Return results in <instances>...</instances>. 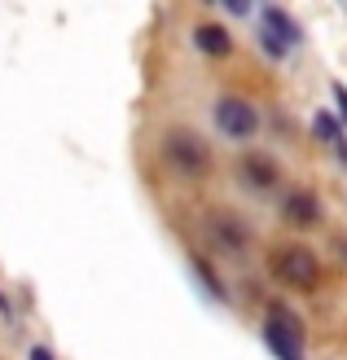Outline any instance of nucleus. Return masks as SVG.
Wrapping results in <instances>:
<instances>
[{"label":"nucleus","instance_id":"8","mask_svg":"<svg viewBox=\"0 0 347 360\" xmlns=\"http://www.w3.org/2000/svg\"><path fill=\"white\" fill-rule=\"evenodd\" d=\"M260 31H268L272 40H282L286 49H299V44H303V27H299L282 5H264V9H260Z\"/></svg>","mask_w":347,"mask_h":360},{"label":"nucleus","instance_id":"4","mask_svg":"<svg viewBox=\"0 0 347 360\" xmlns=\"http://www.w3.org/2000/svg\"><path fill=\"white\" fill-rule=\"evenodd\" d=\"M264 347L277 356V360H303V321L272 303L268 308V321H264Z\"/></svg>","mask_w":347,"mask_h":360},{"label":"nucleus","instance_id":"15","mask_svg":"<svg viewBox=\"0 0 347 360\" xmlns=\"http://www.w3.org/2000/svg\"><path fill=\"white\" fill-rule=\"evenodd\" d=\"M31 360H53V352L49 347H31Z\"/></svg>","mask_w":347,"mask_h":360},{"label":"nucleus","instance_id":"10","mask_svg":"<svg viewBox=\"0 0 347 360\" xmlns=\"http://www.w3.org/2000/svg\"><path fill=\"white\" fill-rule=\"evenodd\" d=\"M313 136L321 141V146H339V141L347 136V128L334 119V110H317L313 115Z\"/></svg>","mask_w":347,"mask_h":360},{"label":"nucleus","instance_id":"13","mask_svg":"<svg viewBox=\"0 0 347 360\" xmlns=\"http://www.w3.org/2000/svg\"><path fill=\"white\" fill-rule=\"evenodd\" d=\"M330 97H334V119L343 123V128H347V84H330Z\"/></svg>","mask_w":347,"mask_h":360},{"label":"nucleus","instance_id":"6","mask_svg":"<svg viewBox=\"0 0 347 360\" xmlns=\"http://www.w3.org/2000/svg\"><path fill=\"white\" fill-rule=\"evenodd\" d=\"M237 180L251 189V193H272L282 185V167H277V158L264 154V150H251L237 158Z\"/></svg>","mask_w":347,"mask_h":360},{"label":"nucleus","instance_id":"5","mask_svg":"<svg viewBox=\"0 0 347 360\" xmlns=\"http://www.w3.org/2000/svg\"><path fill=\"white\" fill-rule=\"evenodd\" d=\"M211 119H215V132L229 141H251L260 132V110L246 97H220L211 105Z\"/></svg>","mask_w":347,"mask_h":360},{"label":"nucleus","instance_id":"14","mask_svg":"<svg viewBox=\"0 0 347 360\" xmlns=\"http://www.w3.org/2000/svg\"><path fill=\"white\" fill-rule=\"evenodd\" d=\"M220 5H225V13H233V18H246V13H251L246 0H220Z\"/></svg>","mask_w":347,"mask_h":360},{"label":"nucleus","instance_id":"1","mask_svg":"<svg viewBox=\"0 0 347 360\" xmlns=\"http://www.w3.org/2000/svg\"><path fill=\"white\" fill-rule=\"evenodd\" d=\"M268 273L290 290H317L321 285V259L308 242H282L268 255Z\"/></svg>","mask_w":347,"mask_h":360},{"label":"nucleus","instance_id":"2","mask_svg":"<svg viewBox=\"0 0 347 360\" xmlns=\"http://www.w3.org/2000/svg\"><path fill=\"white\" fill-rule=\"evenodd\" d=\"M198 229H203V242L215 255H246V246H251V224L233 207H207Z\"/></svg>","mask_w":347,"mask_h":360},{"label":"nucleus","instance_id":"9","mask_svg":"<svg viewBox=\"0 0 347 360\" xmlns=\"http://www.w3.org/2000/svg\"><path fill=\"white\" fill-rule=\"evenodd\" d=\"M194 49L207 53V58H229V53H233V35L220 22H198L194 27Z\"/></svg>","mask_w":347,"mask_h":360},{"label":"nucleus","instance_id":"16","mask_svg":"<svg viewBox=\"0 0 347 360\" xmlns=\"http://www.w3.org/2000/svg\"><path fill=\"white\" fill-rule=\"evenodd\" d=\"M0 312H5V316H9V299H5V295H0Z\"/></svg>","mask_w":347,"mask_h":360},{"label":"nucleus","instance_id":"3","mask_svg":"<svg viewBox=\"0 0 347 360\" xmlns=\"http://www.w3.org/2000/svg\"><path fill=\"white\" fill-rule=\"evenodd\" d=\"M163 158H168V167L180 172L185 180H203L211 172V146L189 128H176V132L163 136Z\"/></svg>","mask_w":347,"mask_h":360},{"label":"nucleus","instance_id":"11","mask_svg":"<svg viewBox=\"0 0 347 360\" xmlns=\"http://www.w3.org/2000/svg\"><path fill=\"white\" fill-rule=\"evenodd\" d=\"M189 268H194V277L203 281V290H207L211 299H229V290H225V281H220V277L211 273V264H207L203 255H189Z\"/></svg>","mask_w":347,"mask_h":360},{"label":"nucleus","instance_id":"12","mask_svg":"<svg viewBox=\"0 0 347 360\" xmlns=\"http://www.w3.org/2000/svg\"><path fill=\"white\" fill-rule=\"evenodd\" d=\"M255 40H260V53H264V58H272V62H286V53H290V49H286L282 40H272L268 31H260Z\"/></svg>","mask_w":347,"mask_h":360},{"label":"nucleus","instance_id":"7","mask_svg":"<svg viewBox=\"0 0 347 360\" xmlns=\"http://www.w3.org/2000/svg\"><path fill=\"white\" fill-rule=\"evenodd\" d=\"M282 220L290 229H317L321 224V198L313 189H290L282 198Z\"/></svg>","mask_w":347,"mask_h":360}]
</instances>
